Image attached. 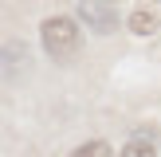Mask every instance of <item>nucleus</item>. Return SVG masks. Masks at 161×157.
Here are the masks:
<instances>
[{"instance_id": "f257e3e1", "label": "nucleus", "mask_w": 161, "mask_h": 157, "mask_svg": "<svg viewBox=\"0 0 161 157\" xmlns=\"http://www.w3.org/2000/svg\"><path fill=\"white\" fill-rule=\"evenodd\" d=\"M39 39H43L47 55L67 59V55L79 47V24L67 20V16H51V20H43V28H39Z\"/></svg>"}, {"instance_id": "f03ea898", "label": "nucleus", "mask_w": 161, "mask_h": 157, "mask_svg": "<svg viewBox=\"0 0 161 157\" xmlns=\"http://www.w3.org/2000/svg\"><path fill=\"white\" fill-rule=\"evenodd\" d=\"M79 16L91 31L106 35V31L118 28V4L114 0H79Z\"/></svg>"}, {"instance_id": "7ed1b4c3", "label": "nucleus", "mask_w": 161, "mask_h": 157, "mask_svg": "<svg viewBox=\"0 0 161 157\" xmlns=\"http://www.w3.org/2000/svg\"><path fill=\"white\" fill-rule=\"evenodd\" d=\"M126 24H130V31H134V35H153V31L161 28V16L153 12V8H134Z\"/></svg>"}, {"instance_id": "20e7f679", "label": "nucleus", "mask_w": 161, "mask_h": 157, "mask_svg": "<svg viewBox=\"0 0 161 157\" xmlns=\"http://www.w3.org/2000/svg\"><path fill=\"white\" fill-rule=\"evenodd\" d=\"M71 157H114V153H110L106 141H83V145H79Z\"/></svg>"}, {"instance_id": "39448f33", "label": "nucleus", "mask_w": 161, "mask_h": 157, "mask_svg": "<svg viewBox=\"0 0 161 157\" xmlns=\"http://www.w3.org/2000/svg\"><path fill=\"white\" fill-rule=\"evenodd\" d=\"M118 157H157V153H153V145H149V141L134 138V141H130V145H126V149H122Z\"/></svg>"}]
</instances>
